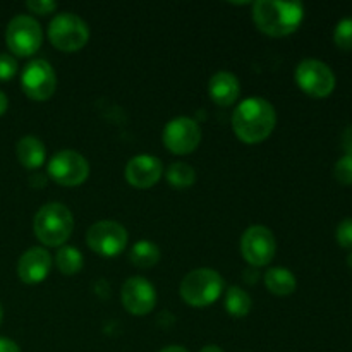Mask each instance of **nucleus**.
Masks as SVG:
<instances>
[{"label":"nucleus","instance_id":"17","mask_svg":"<svg viewBox=\"0 0 352 352\" xmlns=\"http://www.w3.org/2000/svg\"><path fill=\"white\" fill-rule=\"evenodd\" d=\"M16 153L21 165H24L26 168H40L47 158L45 144L36 136L21 138L16 144Z\"/></svg>","mask_w":352,"mask_h":352},{"label":"nucleus","instance_id":"14","mask_svg":"<svg viewBox=\"0 0 352 352\" xmlns=\"http://www.w3.org/2000/svg\"><path fill=\"white\" fill-rule=\"evenodd\" d=\"M164 172V164L153 155H138L126 165V179L131 186L140 189L151 188L157 184Z\"/></svg>","mask_w":352,"mask_h":352},{"label":"nucleus","instance_id":"33","mask_svg":"<svg viewBox=\"0 0 352 352\" xmlns=\"http://www.w3.org/2000/svg\"><path fill=\"white\" fill-rule=\"evenodd\" d=\"M2 318H3V309H2V305H0V325H2Z\"/></svg>","mask_w":352,"mask_h":352},{"label":"nucleus","instance_id":"8","mask_svg":"<svg viewBox=\"0 0 352 352\" xmlns=\"http://www.w3.org/2000/svg\"><path fill=\"white\" fill-rule=\"evenodd\" d=\"M127 230L116 220H100L93 223L86 234V243L100 256L112 258L122 253L127 246Z\"/></svg>","mask_w":352,"mask_h":352},{"label":"nucleus","instance_id":"7","mask_svg":"<svg viewBox=\"0 0 352 352\" xmlns=\"http://www.w3.org/2000/svg\"><path fill=\"white\" fill-rule=\"evenodd\" d=\"M296 82L299 88L315 98L329 96L336 88V74L332 69L316 58H305L296 67Z\"/></svg>","mask_w":352,"mask_h":352},{"label":"nucleus","instance_id":"34","mask_svg":"<svg viewBox=\"0 0 352 352\" xmlns=\"http://www.w3.org/2000/svg\"><path fill=\"white\" fill-rule=\"evenodd\" d=\"M347 263H349V267L352 268V251H351V254H349V258H347Z\"/></svg>","mask_w":352,"mask_h":352},{"label":"nucleus","instance_id":"12","mask_svg":"<svg viewBox=\"0 0 352 352\" xmlns=\"http://www.w3.org/2000/svg\"><path fill=\"white\" fill-rule=\"evenodd\" d=\"M277 243L274 232L265 226H253L241 237V253L253 267H265L275 256Z\"/></svg>","mask_w":352,"mask_h":352},{"label":"nucleus","instance_id":"27","mask_svg":"<svg viewBox=\"0 0 352 352\" xmlns=\"http://www.w3.org/2000/svg\"><path fill=\"white\" fill-rule=\"evenodd\" d=\"M26 7L34 14H50L57 9V3L54 0H28Z\"/></svg>","mask_w":352,"mask_h":352},{"label":"nucleus","instance_id":"13","mask_svg":"<svg viewBox=\"0 0 352 352\" xmlns=\"http://www.w3.org/2000/svg\"><path fill=\"white\" fill-rule=\"evenodd\" d=\"M122 305L131 315H148L157 305V291L153 284L143 277H131L124 282L120 291Z\"/></svg>","mask_w":352,"mask_h":352},{"label":"nucleus","instance_id":"32","mask_svg":"<svg viewBox=\"0 0 352 352\" xmlns=\"http://www.w3.org/2000/svg\"><path fill=\"white\" fill-rule=\"evenodd\" d=\"M199 352H223V351L220 349L219 346H213V344H210V346H205Z\"/></svg>","mask_w":352,"mask_h":352},{"label":"nucleus","instance_id":"11","mask_svg":"<svg viewBox=\"0 0 352 352\" xmlns=\"http://www.w3.org/2000/svg\"><path fill=\"white\" fill-rule=\"evenodd\" d=\"M162 140L172 153L188 155L198 148L201 141V127L191 117H175L164 127Z\"/></svg>","mask_w":352,"mask_h":352},{"label":"nucleus","instance_id":"20","mask_svg":"<svg viewBox=\"0 0 352 352\" xmlns=\"http://www.w3.org/2000/svg\"><path fill=\"white\" fill-rule=\"evenodd\" d=\"M251 306H253L251 296L244 289H241L239 285H232V287L227 289L226 309L230 316H234V318H244L251 311Z\"/></svg>","mask_w":352,"mask_h":352},{"label":"nucleus","instance_id":"3","mask_svg":"<svg viewBox=\"0 0 352 352\" xmlns=\"http://www.w3.org/2000/svg\"><path fill=\"white\" fill-rule=\"evenodd\" d=\"M34 236L45 246H64L74 229L71 210L62 203H47L34 215Z\"/></svg>","mask_w":352,"mask_h":352},{"label":"nucleus","instance_id":"4","mask_svg":"<svg viewBox=\"0 0 352 352\" xmlns=\"http://www.w3.org/2000/svg\"><path fill=\"white\" fill-rule=\"evenodd\" d=\"M223 291V278L212 268H196L189 272L181 282V296L188 305L203 308L220 298Z\"/></svg>","mask_w":352,"mask_h":352},{"label":"nucleus","instance_id":"18","mask_svg":"<svg viewBox=\"0 0 352 352\" xmlns=\"http://www.w3.org/2000/svg\"><path fill=\"white\" fill-rule=\"evenodd\" d=\"M265 285L272 294L277 296H289L296 291V282L294 274L287 268L274 267L265 274Z\"/></svg>","mask_w":352,"mask_h":352},{"label":"nucleus","instance_id":"1","mask_svg":"<svg viewBox=\"0 0 352 352\" xmlns=\"http://www.w3.org/2000/svg\"><path fill=\"white\" fill-rule=\"evenodd\" d=\"M277 113L274 105L261 96L243 100L232 113V129L244 143H260L275 129Z\"/></svg>","mask_w":352,"mask_h":352},{"label":"nucleus","instance_id":"31","mask_svg":"<svg viewBox=\"0 0 352 352\" xmlns=\"http://www.w3.org/2000/svg\"><path fill=\"white\" fill-rule=\"evenodd\" d=\"M160 352H189V351L184 349V347H181V346H168V347H165V349H162Z\"/></svg>","mask_w":352,"mask_h":352},{"label":"nucleus","instance_id":"10","mask_svg":"<svg viewBox=\"0 0 352 352\" xmlns=\"http://www.w3.org/2000/svg\"><path fill=\"white\" fill-rule=\"evenodd\" d=\"M48 174L62 186H78L88 179L89 164L76 150H60L48 162Z\"/></svg>","mask_w":352,"mask_h":352},{"label":"nucleus","instance_id":"24","mask_svg":"<svg viewBox=\"0 0 352 352\" xmlns=\"http://www.w3.org/2000/svg\"><path fill=\"white\" fill-rule=\"evenodd\" d=\"M333 174L340 184H352V157L344 155L342 158H339L333 167Z\"/></svg>","mask_w":352,"mask_h":352},{"label":"nucleus","instance_id":"26","mask_svg":"<svg viewBox=\"0 0 352 352\" xmlns=\"http://www.w3.org/2000/svg\"><path fill=\"white\" fill-rule=\"evenodd\" d=\"M337 241L340 246L352 248V219H344L337 227Z\"/></svg>","mask_w":352,"mask_h":352},{"label":"nucleus","instance_id":"16","mask_svg":"<svg viewBox=\"0 0 352 352\" xmlns=\"http://www.w3.org/2000/svg\"><path fill=\"white\" fill-rule=\"evenodd\" d=\"M208 93L213 102L220 107H229L239 98V79L229 71H219L208 82Z\"/></svg>","mask_w":352,"mask_h":352},{"label":"nucleus","instance_id":"29","mask_svg":"<svg viewBox=\"0 0 352 352\" xmlns=\"http://www.w3.org/2000/svg\"><path fill=\"white\" fill-rule=\"evenodd\" d=\"M0 352H21V349L14 340L0 337Z\"/></svg>","mask_w":352,"mask_h":352},{"label":"nucleus","instance_id":"2","mask_svg":"<svg viewBox=\"0 0 352 352\" xmlns=\"http://www.w3.org/2000/svg\"><path fill=\"white\" fill-rule=\"evenodd\" d=\"M305 16L301 2L258 0L253 3V19L258 30L270 36H285L298 30Z\"/></svg>","mask_w":352,"mask_h":352},{"label":"nucleus","instance_id":"30","mask_svg":"<svg viewBox=\"0 0 352 352\" xmlns=\"http://www.w3.org/2000/svg\"><path fill=\"white\" fill-rule=\"evenodd\" d=\"M7 107H9V100H7L6 93L0 91V116H3V113H6Z\"/></svg>","mask_w":352,"mask_h":352},{"label":"nucleus","instance_id":"9","mask_svg":"<svg viewBox=\"0 0 352 352\" xmlns=\"http://www.w3.org/2000/svg\"><path fill=\"white\" fill-rule=\"evenodd\" d=\"M21 86L23 91L30 96L31 100H43L52 98L57 88V76H55L54 67L43 58H34L28 62L26 67L21 74Z\"/></svg>","mask_w":352,"mask_h":352},{"label":"nucleus","instance_id":"28","mask_svg":"<svg viewBox=\"0 0 352 352\" xmlns=\"http://www.w3.org/2000/svg\"><path fill=\"white\" fill-rule=\"evenodd\" d=\"M342 148L346 155L352 157V126H347L342 133Z\"/></svg>","mask_w":352,"mask_h":352},{"label":"nucleus","instance_id":"21","mask_svg":"<svg viewBox=\"0 0 352 352\" xmlns=\"http://www.w3.org/2000/svg\"><path fill=\"white\" fill-rule=\"evenodd\" d=\"M55 263L64 275H74L82 268V254L74 246H62L55 254Z\"/></svg>","mask_w":352,"mask_h":352},{"label":"nucleus","instance_id":"19","mask_svg":"<svg viewBox=\"0 0 352 352\" xmlns=\"http://www.w3.org/2000/svg\"><path fill=\"white\" fill-rule=\"evenodd\" d=\"M129 260L131 263L136 265V267L140 268L155 267V265L158 263V260H160V248L148 239L138 241V243L131 248Z\"/></svg>","mask_w":352,"mask_h":352},{"label":"nucleus","instance_id":"5","mask_svg":"<svg viewBox=\"0 0 352 352\" xmlns=\"http://www.w3.org/2000/svg\"><path fill=\"white\" fill-rule=\"evenodd\" d=\"M48 38L64 52H76L89 40V28L78 14L60 12L48 24Z\"/></svg>","mask_w":352,"mask_h":352},{"label":"nucleus","instance_id":"23","mask_svg":"<svg viewBox=\"0 0 352 352\" xmlns=\"http://www.w3.org/2000/svg\"><path fill=\"white\" fill-rule=\"evenodd\" d=\"M333 40H336L337 47L344 48V50H351L352 48V17H344L337 23L336 31H333Z\"/></svg>","mask_w":352,"mask_h":352},{"label":"nucleus","instance_id":"6","mask_svg":"<svg viewBox=\"0 0 352 352\" xmlns=\"http://www.w3.org/2000/svg\"><path fill=\"white\" fill-rule=\"evenodd\" d=\"M41 40H43L41 26L34 17L19 14L7 24L6 41L14 55L19 57L33 55L41 47Z\"/></svg>","mask_w":352,"mask_h":352},{"label":"nucleus","instance_id":"25","mask_svg":"<svg viewBox=\"0 0 352 352\" xmlns=\"http://www.w3.org/2000/svg\"><path fill=\"white\" fill-rule=\"evenodd\" d=\"M17 60L10 54H0V81H9L16 76Z\"/></svg>","mask_w":352,"mask_h":352},{"label":"nucleus","instance_id":"15","mask_svg":"<svg viewBox=\"0 0 352 352\" xmlns=\"http://www.w3.org/2000/svg\"><path fill=\"white\" fill-rule=\"evenodd\" d=\"M52 256L45 248H30L17 263V275L24 284H40L48 277Z\"/></svg>","mask_w":352,"mask_h":352},{"label":"nucleus","instance_id":"22","mask_svg":"<svg viewBox=\"0 0 352 352\" xmlns=\"http://www.w3.org/2000/svg\"><path fill=\"white\" fill-rule=\"evenodd\" d=\"M167 181L174 188L186 189L195 184L196 172L191 165L184 164V162H175L167 168Z\"/></svg>","mask_w":352,"mask_h":352}]
</instances>
